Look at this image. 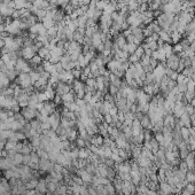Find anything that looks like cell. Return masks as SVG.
<instances>
[{"label": "cell", "instance_id": "obj_1", "mask_svg": "<svg viewBox=\"0 0 195 195\" xmlns=\"http://www.w3.org/2000/svg\"><path fill=\"white\" fill-rule=\"evenodd\" d=\"M16 83H17V85L22 88V90H27V88L34 86L32 81H31L30 75L27 74V72H22V74L18 75L17 78H16Z\"/></svg>", "mask_w": 195, "mask_h": 195}, {"label": "cell", "instance_id": "obj_3", "mask_svg": "<svg viewBox=\"0 0 195 195\" xmlns=\"http://www.w3.org/2000/svg\"><path fill=\"white\" fill-rule=\"evenodd\" d=\"M55 92H56L57 95H64L67 94L68 92H70V85L67 84V83H63V82H59L56 85H55Z\"/></svg>", "mask_w": 195, "mask_h": 195}, {"label": "cell", "instance_id": "obj_6", "mask_svg": "<svg viewBox=\"0 0 195 195\" xmlns=\"http://www.w3.org/2000/svg\"><path fill=\"white\" fill-rule=\"evenodd\" d=\"M43 62H44V60H43V59H41V57L38 55V54H36V55H34V56L30 60V62H29V63H30L31 68H32V70H34V69H36L37 67L41 66V64H43Z\"/></svg>", "mask_w": 195, "mask_h": 195}, {"label": "cell", "instance_id": "obj_7", "mask_svg": "<svg viewBox=\"0 0 195 195\" xmlns=\"http://www.w3.org/2000/svg\"><path fill=\"white\" fill-rule=\"evenodd\" d=\"M38 55L43 59L44 61H47L48 59L50 57V50H48L47 47H45V46H43V47L40 48V50H38Z\"/></svg>", "mask_w": 195, "mask_h": 195}, {"label": "cell", "instance_id": "obj_4", "mask_svg": "<svg viewBox=\"0 0 195 195\" xmlns=\"http://www.w3.org/2000/svg\"><path fill=\"white\" fill-rule=\"evenodd\" d=\"M14 1L13 3H10V5H1L0 6V14L3 15L5 18H8L13 15L14 13Z\"/></svg>", "mask_w": 195, "mask_h": 195}, {"label": "cell", "instance_id": "obj_11", "mask_svg": "<svg viewBox=\"0 0 195 195\" xmlns=\"http://www.w3.org/2000/svg\"><path fill=\"white\" fill-rule=\"evenodd\" d=\"M130 10H135L137 8H138V3L137 1H133V0H131L130 3H129V7H128Z\"/></svg>", "mask_w": 195, "mask_h": 195}, {"label": "cell", "instance_id": "obj_8", "mask_svg": "<svg viewBox=\"0 0 195 195\" xmlns=\"http://www.w3.org/2000/svg\"><path fill=\"white\" fill-rule=\"evenodd\" d=\"M41 23H43V25L45 27V29H47V30H48V29H50V28H53L54 25L56 24L55 22H54L53 18H52V17H50V16H46V17H45Z\"/></svg>", "mask_w": 195, "mask_h": 195}, {"label": "cell", "instance_id": "obj_2", "mask_svg": "<svg viewBox=\"0 0 195 195\" xmlns=\"http://www.w3.org/2000/svg\"><path fill=\"white\" fill-rule=\"evenodd\" d=\"M15 70L17 71V72H27V74H29L31 70H32V68H31L30 63L28 62V61H25L23 59V57H20L18 60L16 61V64H15Z\"/></svg>", "mask_w": 195, "mask_h": 195}, {"label": "cell", "instance_id": "obj_9", "mask_svg": "<svg viewBox=\"0 0 195 195\" xmlns=\"http://www.w3.org/2000/svg\"><path fill=\"white\" fill-rule=\"evenodd\" d=\"M28 5L27 0H14V9H22V8H25Z\"/></svg>", "mask_w": 195, "mask_h": 195}, {"label": "cell", "instance_id": "obj_10", "mask_svg": "<svg viewBox=\"0 0 195 195\" xmlns=\"http://www.w3.org/2000/svg\"><path fill=\"white\" fill-rule=\"evenodd\" d=\"M46 14H47V12H46L45 9H38L37 13L34 14V15H36V17H37L38 22H43V20L46 17Z\"/></svg>", "mask_w": 195, "mask_h": 195}, {"label": "cell", "instance_id": "obj_5", "mask_svg": "<svg viewBox=\"0 0 195 195\" xmlns=\"http://www.w3.org/2000/svg\"><path fill=\"white\" fill-rule=\"evenodd\" d=\"M22 115H23L24 118H28V119H31L32 117H34V115H36V109L31 107H24L22 109Z\"/></svg>", "mask_w": 195, "mask_h": 195}, {"label": "cell", "instance_id": "obj_12", "mask_svg": "<svg viewBox=\"0 0 195 195\" xmlns=\"http://www.w3.org/2000/svg\"><path fill=\"white\" fill-rule=\"evenodd\" d=\"M3 21H5V17H3V15L0 14V24H1V23H3Z\"/></svg>", "mask_w": 195, "mask_h": 195}]
</instances>
